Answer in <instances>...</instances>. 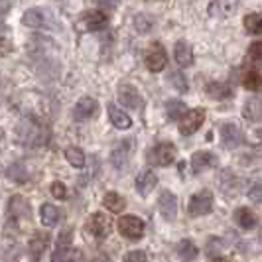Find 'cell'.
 Listing matches in <instances>:
<instances>
[{
  "mask_svg": "<svg viewBox=\"0 0 262 262\" xmlns=\"http://www.w3.org/2000/svg\"><path fill=\"white\" fill-rule=\"evenodd\" d=\"M134 150V142L132 140H122L120 144L111 152V162L117 170H124L128 166V160H130V152Z\"/></svg>",
  "mask_w": 262,
  "mask_h": 262,
  "instance_id": "30bf717a",
  "label": "cell"
},
{
  "mask_svg": "<svg viewBox=\"0 0 262 262\" xmlns=\"http://www.w3.org/2000/svg\"><path fill=\"white\" fill-rule=\"evenodd\" d=\"M87 229H89V233H91L95 238L103 241V238H106V236L111 235V231H113V219H111L108 215H105V213H93L91 217H89Z\"/></svg>",
  "mask_w": 262,
  "mask_h": 262,
  "instance_id": "3957f363",
  "label": "cell"
},
{
  "mask_svg": "<svg viewBox=\"0 0 262 262\" xmlns=\"http://www.w3.org/2000/svg\"><path fill=\"white\" fill-rule=\"evenodd\" d=\"M233 217H235V223L238 225L241 229H245V231L254 229V227H256V223H258L256 215H254L249 207H238V209H235Z\"/></svg>",
  "mask_w": 262,
  "mask_h": 262,
  "instance_id": "ac0fdd59",
  "label": "cell"
},
{
  "mask_svg": "<svg viewBox=\"0 0 262 262\" xmlns=\"http://www.w3.org/2000/svg\"><path fill=\"white\" fill-rule=\"evenodd\" d=\"M170 81L173 83V87L178 89V91L182 93H187V81H185V77L182 75V73H178V71H173L170 75Z\"/></svg>",
  "mask_w": 262,
  "mask_h": 262,
  "instance_id": "836d02e7",
  "label": "cell"
},
{
  "mask_svg": "<svg viewBox=\"0 0 262 262\" xmlns=\"http://www.w3.org/2000/svg\"><path fill=\"white\" fill-rule=\"evenodd\" d=\"M238 8V0H213L209 4V14L217 18H229Z\"/></svg>",
  "mask_w": 262,
  "mask_h": 262,
  "instance_id": "9a60e30c",
  "label": "cell"
},
{
  "mask_svg": "<svg viewBox=\"0 0 262 262\" xmlns=\"http://www.w3.org/2000/svg\"><path fill=\"white\" fill-rule=\"evenodd\" d=\"M156 185H158V178L152 170H144L136 176V191L142 197L150 195Z\"/></svg>",
  "mask_w": 262,
  "mask_h": 262,
  "instance_id": "5bb4252c",
  "label": "cell"
},
{
  "mask_svg": "<svg viewBox=\"0 0 262 262\" xmlns=\"http://www.w3.org/2000/svg\"><path fill=\"white\" fill-rule=\"evenodd\" d=\"M247 57H249L250 63H258V66H262V41L250 43L249 52H247Z\"/></svg>",
  "mask_w": 262,
  "mask_h": 262,
  "instance_id": "1f68e13d",
  "label": "cell"
},
{
  "mask_svg": "<svg viewBox=\"0 0 262 262\" xmlns=\"http://www.w3.org/2000/svg\"><path fill=\"white\" fill-rule=\"evenodd\" d=\"M71 241H73V229L71 227H67L63 229L59 236H57V249L53 252V262H61V256H63V252H66L69 247H71Z\"/></svg>",
  "mask_w": 262,
  "mask_h": 262,
  "instance_id": "7402d4cb",
  "label": "cell"
},
{
  "mask_svg": "<svg viewBox=\"0 0 262 262\" xmlns=\"http://www.w3.org/2000/svg\"><path fill=\"white\" fill-rule=\"evenodd\" d=\"M158 207H160V213L166 221H173L176 215H178V201H176V195L171 191H164L160 199H158Z\"/></svg>",
  "mask_w": 262,
  "mask_h": 262,
  "instance_id": "4fadbf2b",
  "label": "cell"
},
{
  "mask_svg": "<svg viewBox=\"0 0 262 262\" xmlns=\"http://www.w3.org/2000/svg\"><path fill=\"white\" fill-rule=\"evenodd\" d=\"M205 95L213 99V101H227L233 97V89L225 83H219V81H213V83H207L205 85Z\"/></svg>",
  "mask_w": 262,
  "mask_h": 262,
  "instance_id": "2e32d148",
  "label": "cell"
},
{
  "mask_svg": "<svg viewBox=\"0 0 262 262\" xmlns=\"http://www.w3.org/2000/svg\"><path fill=\"white\" fill-rule=\"evenodd\" d=\"M178 254L182 256V258H185V260H193L197 256V247L191 243V241H182L180 245H178Z\"/></svg>",
  "mask_w": 262,
  "mask_h": 262,
  "instance_id": "f1b7e54d",
  "label": "cell"
},
{
  "mask_svg": "<svg viewBox=\"0 0 262 262\" xmlns=\"http://www.w3.org/2000/svg\"><path fill=\"white\" fill-rule=\"evenodd\" d=\"M249 199L254 203H260L262 205V184H254L249 191Z\"/></svg>",
  "mask_w": 262,
  "mask_h": 262,
  "instance_id": "74e56055",
  "label": "cell"
},
{
  "mask_svg": "<svg viewBox=\"0 0 262 262\" xmlns=\"http://www.w3.org/2000/svg\"><path fill=\"white\" fill-rule=\"evenodd\" d=\"M205 122V113L201 108H193V111H187L185 115H182L180 118V132L184 136H189L201 128V124Z\"/></svg>",
  "mask_w": 262,
  "mask_h": 262,
  "instance_id": "5b68a950",
  "label": "cell"
},
{
  "mask_svg": "<svg viewBox=\"0 0 262 262\" xmlns=\"http://www.w3.org/2000/svg\"><path fill=\"white\" fill-rule=\"evenodd\" d=\"M245 28L249 34L262 36V14H249L245 16Z\"/></svg>",
  "mask_w": 262,
  "mask_h": 262,
  "instance_id": "484cf974",
  "label": "cell"
},
{
  "mask_svg": "<svg viewBox=\"0 0 262 262\" xmlns=\"http://www.w3.org/2000/svg\"><path fill=\"white\" fill-rule=\"evenodd\" d=\"M215 166H217V156H213L211 152H195L191 156V168L195 173L215 168Z\"/></svg>",
  "mask_w": 262,
  "mask_h": 262,
  "instance_id": "e0dca14e",
  "label": "cell"
},
{
  "mask_svg": "<svg viewBox=\"0 0 262 262\" xmlns=\"http://www.w3.org/2000/svg\"><path fill=\"white\" fill-rule=\"evenodd\" d=\"M148 162L152 166H170L171 162L176 160V146L170 142H162L156 144L152 150H148Z\"/></svg>",
  "mask_w": 262,
  "mask_h": 262,
  "instance_id": "7a4b0ae2",
  "label": "cell"
},
{
  "mask_svg": "<svg viewBox=\"0 0 262 262\" xmlns=\"http://www.w3.org/2000/svg\"><path fill=\"white\" fill-rule=\"evenodd\" d=\"M103 205H105L111 213H122L124 207H126V201H124V197L120 195V193H117V191H108V193L103 197Z\"/></svg>",
  "mask_w": 262,
  "mask_h": 262,
  "instance_id": "cb8c5ba5",
  "label": "cell"
},
{
  "mask_svg": "<svg viewBox=\"0 0 262 262\" xmlns=\"http://www.w3.org/2000/svg\"><path fill=\"white\" fill-rule=\"evenodd\" d=\"M243 140H245V134L235 122H225L221 126V142L225 148H236L243 144Z\"/></svg>",
  "mask_w": 262,
  "mask_h": 262,
  "instance_id": "8fae6325",
  "label": "cell"
},
{
  "mask_svg": "<svg viewBox=\"0 0 262 262\" xmlns=\"http://www.w3.org/2000/svg\"><path fill=\"white\" fill-rule=\"evenodd\" d=\"M99 113V103L91 99V97H83L79 99L75 108H73V117L77 122H85V120H91L95 115Z\"/></svg>",
  "mask_w": 262,
  "mask_h": 262,
  "instance_id": "ba28073f",
  "label": "cell"
},
{
  "mask_svg": "<svg viewBox=\"0 0 262 262\" xmlns=\"http://www.w3.org/2000/svg\"><path fill=\"white\" fill-rule=\"evenodd\" d=\"M61 262H83V252L79 249H69L63 252V256H61Z\"/></svg>",
  "mask_w": 262,
  "mask_h": 262,
  "instance_id": "e575fe53",
  "label": "cell"
},
{
  "mask_svg": "<svg viewBox=\"0 0 262 262\" xmlns=\"http://www.w3.org/2000/svg\"><path fill=\"white\" fill-rule=\"evenodd\" d=\"M10 209H12L14 213H16L18 217H20V213H22V211H24V213L28 211L26 199H24L22 195H14L12 199H10Z\"/></svg>",
  "mask_w": 262,
  "mask_h": 262,
  "instance_id": "d6a6232c",
  "label": "cell"
},
{
  "mask_svg": "<svg viewBox=\"0 0 262 262\" xmlns=\"http://www.w3.org/2000/svg\"><path fill=\"white\" fill-rule=\"evenodd\" d=\"M256 134H258V138H260V140H262V128H260V130H258V132H256Z\"/></svg>",
  "mask_w": 262,
  "mask_h": 262,
  "instance_id": "b9f144b4",
  "label": "cell"
},
{
  "mask_svg": "<svg viewBox=\"0 0 262 262\" xmlns=\"http://www.w3.org/2000/svg\"><path fill=\"white\" fill-rule=\"evenodd\" d=\"M243 85H245V89H249V91H256L260 93L262 91V75L260 73H256V71H249L245 79H243Z\"/></svg>",
  "mask_w": 262,
  "mask_h": 262,
  "instance_id": "4316f807",
  "label": "cell"
},
{
  "mask_svg": "<svg viewBox=\"0 0 262 262\" xmlns=\"http://www.w3.org/2000/svg\"><path fill=\"white\" fill-rule=\"evenodd\" d=\"M213 209V193L211 191H201L189 199V205L187 211L191 217H201V215H207Z\"/></svg>",
  "mask_w": 262,
  "mask_h": 262,
  "instance_id": "8992f818",
  "label": "cell"
},
{
  "mask_svg": "<svg viewBox=\"0 0 262 262\" xmlns=\"http://www.w3.org/2000/svg\"><path fill=\"white\" fill-rule=\"evenodd\" d=\"M22 22L28 28H48L52 24V14L43 8H30L24 12Z\"/></svg>",
  "mask_w": 262,
  "mask_h": 262,
  "instance_id": "9c48e42d",
  "label": "cell"
},
{
  "mask_svg": "<svg viewBox=\"0 0 262 262\" xmlns=\"http://www.w3.org/2000/svg\"><path fill=\"white\" fill-rule=\"evenodd\" d=\"M106 22H108V18H106L105 12H101V10H89V12H85L81 16L79 28L85 30V32H97V30H103L106 26Z\"/></svg>",
  "mask_w": 262,
  "mask_h": 262,
  "instance_id": "52a82bcc",
  "label": "cell"
},
{
  "mask_svg": "<svg viewBox=\"0 0 262 262\" xmlns=\"http://www.w3.org/2000/svg\"><path fill=\"white\" fill-rule=\"evenodd\" d=\"M122 262H148V256H146V252H142V250H132V252H128L122 258Z\"/></svg>",
  "mask_w": 262,
  "mask_h": 262,
  "instance_id": "8d00e7d4",
  "label": "cell"
},
{
  "mask_svg": "<svg viewBox=\"0 0 262 262\" xmlns=\"http://www.w3.org/2000/svg\"><path fill=\"white\" fill-rule=\"evenodd\" d=\"M101 6H105V8H115L120 0H97Z\"/></svg>",
  "mask_w": 262,
  "mask_h": 262,
  "instance_id": "ab89813d",
  "label": "cell"
},
{
  "mask_svg": "<svg viewBox=\"0 0 262 262\" xmlns=\"http://www.w3.org/2000/svg\"><path fill=\"white\" fill-rule=\"evenodd\" d=\"M173 53H176V61H178V66L189 67L191 63H193V52H191V46H189L187 41H184V39H180V41L176 43Z\"/></svg>",
  "mask_w": 262,
  "mask_h": 262,
  "instance_id": "44dd1931",
  "label": "cell"
},
{
  "mask_svg": "<svg viewBox=\"0 0 262 262\" xmlns=\"http://www.w3.org/2000/svg\"><path fill=\"white\" fill-rule=\"evenodd\" d=\"M118 101H120V105L128 106V108H140L142 106L140 93L136 91L132 85H126V83L118 87Z\"/></svg>",
  "mask_w": 262,
  "mask_h": 262,
  "instance_id": "7c38bea8",
  "label": "cell"
},
{
  "mask_svg": "<svg viewBox=\"0 0 262 262\" xmlns=\"http://www.w3.org/2000/svg\"><path fill=\"white\" fill-rule=\"evenodd\" d=\"M108 118H111V122L120 128V130H126V128H130L132 120L130 117L124 113V111H120L117 105H108Z\"/></svg>",
  "mask_w": 262,
  "mask_h": 262,
  "instance_id": "603a6c76",
  "label": "cell"
},
{
  "mask_svg": "<svg viewBox=\"0 0 262 262\" xmlns=\"http://www.w3.org/2000/svg\"><path fill=\"white\" fill-rule=\"evenodd\" d=\"M6 176H8L10 180H14V182H18V184H24V182L28 180V171L24 170L22 164H14V166H10V168L6 170Z\"/></svg>",
  "mask_w": 262,
  "mask_h": 262,
  "instance_id": "f546056e",
  "label": "cell"
},
{
  "mask_svg": "<svg viewBox=\"0 0 262 262\" xmlns=\"http://www.w3.org/2000/svg\"><path fill=\"white\" fill-rule=\"evenodd\" d=\"M213 262H233V260H229V258H215Z\"/></svg>",
  "mask_w": 262,
  "mask_h": 262,
  "instance_id": "60d3db41",
  "label": "cell"
},
{
  "mask_svg": "<svg viewBox=\"0 0 262 262\" xmlns=\"http://www.w3.org/2000/svg\"><path fill=\"white\" fill-rule=\"evenodd\" d=\"M118 231L128 241H138L144 235V223H142V219H138L134 215H124L118 219Z\"/></svg>",
  "mask_w": 262,
  "mask_h": 262,
  "instance_id": "6da1fadb",
  "label": "cell"
},
{
  "mask_svg": "<svg viewBox=\"0 0 262 262\" xmlns=\"http://www.w3.org/2000/svg\"><path fill=\"white\" fill-rule=\"evenodd\" d=\"M10 10V0H0V18L6 16Z\"/></svg>",
  "mask_w": 262,
  "mask_h": 262,
  "instance_id": "f35d334b",
  "label": "cell"
},
{
  "mask_svg": "<svg viewBox=\"0 0 262 262\" xmlns=\"http://www.w3.org/2000/svg\"><path fill=\"white\" fill-rule=\"evenodd\" d=\"M144 61H146V67L150 69V71H162L164 67H166V61H168V55H166V50H164V46L162 43H150V48L146 50V55H144Z\"/></svg>",
  "mask_w": 262,
  "mask_h": 262,
  "instance_id": "277c9868",
  "label": "cell"
},
{
  "mask_svg": "<svg viewBox=\"0 0 262 262\" xmlns=\"http://www.w3.org/2000/svg\"><path fill=\"white\" fill-rule=\"evenodd\" d=\"M61 219V211L57 209L53 203H43L39 209V221L43 227H55Z\"/></svg>",
  "mask_w": 262,
  "mask_h": 262,
  "instance_id": "ffe728a7",
  "label": "cell"
},
{
  "mask_svg": "<svg viewBox=\"0 0 262 262\" xmlns=\"http://www.w3.org/2000/svg\"><path fill=\"white\" fill-rule=\"evenodd\" d=\"M243 117L250 122H258L262 120V99L260 97H252L249 101H245L243 105Z\"/></svg>",
  "mask_w": 262,
  "mask_h": 262,
  "instance_id": "d6986e66",
  "label": "cell"
},
{
  "mask_svg": "<svg viewBox=\"0 0 262 262\" xmlns=\"http://www.w3.org/2000/svg\"><path fill=\"white\" fill-rule=\"evenodd\" d=\"M66 158L73 168H83V166H85V154H83V150L77 148V146L66 148Z\"/></svg>",
  "mask_w": 262,
  "mask_h": 262,
  "instance_id": "d4e9b609",
  "label": "cell"
},
{
  "mask_svg": "<svg viewBox=\"0 0 262 262\" xmlns=\"http://www.w3.org/2000/svg\"><path fill=\"white\" fill-rule=\"evenodd\" d=\"M30 247H32V254L36 252V258H38L39 254L46 250V247H48V235H46V233H38V235H34Z\"/></svg>",
  "mask_w": 262,
  "mask_h": 262,
  "instance_id": "4dcf8cb0",
  "label": "cell"
},
{
  "mask_svg": "<svg viewBox=\"0 0 262 262\" xmlns=\"http://www.w3.org/2000/svg\"><path fill=\"white\" fill-rule=\"evenodd\" d=\"M50 191H52V195L55 197V199H66L67 195V187L61 182H53L52 185H50Z\"/></svg>",
  "mask_w": 262,
  "mask_h": 262,
  "instance_id": "d590c367",
  "label": "cell"
},
{
  "mask_svg": "<svg viewBox=\"0 0 262 262\" xmlns=\"http://www.w3.org/2000/svg\"><path fill=\"white\" fill-rule=\"evenodd\" d=\"M184 111L185 105L182 101H178V99H171V101L166 103V113H168V118H171V120H180L182 115H184Z\"/></svg>",
  "mask_w": 262,
  "mask_h": 262,
  "instance_id": "83f0119b",
  "label": "cell"
}]
</instances>
